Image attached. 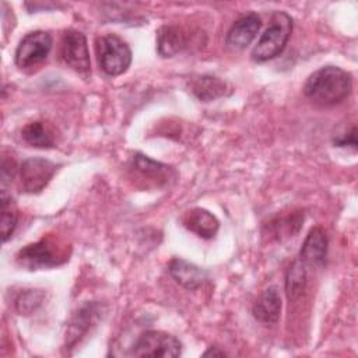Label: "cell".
Returning a JSON list of instances; mask_svg holds the SVG:
<instances>
[{"label": "cell", "instance_id": "obj_1", "mask_svg": "<svg viewBox=\"0 0 358 358\" xmlns=\"http://www.w3.org/2000/svg\"><path fill=\"white\" fill-rule=\"evenodd\" d=\"M352 90V77L337 66H323L313 71L305 85L303 94L312 102L322 106H331L343 102Z\"/></svg>", "mask_w": 358, "mask_h": 358}, {"label": "cell", "instance_id": "obj_16", "mask_svg": "<svg viewBox=\"0 0 358 358\" xmlns=\"http://www.w3.org/2000/svg\"><path fill=\"white\" fill-rule=\"evenodd\" d=\"M306 268L299 259L289 266L285 275V292L289 301H295L303 294L308 282Z\"/></svg>", "mask_w": 358, "mask_h": 358}, {"label": "cell", "instance_id": "obj_3", "mask_svg": "<svg viewBox=\"0 0 358 358\" xmlns=\"http://www.w3.org/2000/svg\"><path fill=\"white\" fill-rule=\"evenodd\" d=\"M98 63L108 76L123 74L131 63L130 46L117 35H102L95 42Z\"/></svg>", "mask_w": 358, "mask_h": 358}, {"label": "cell", "instance_id": "obj_15", "mask_svg": "<svg viewBox=\"0 0 358 358\" xmlns=\"http://www.w3.org/2000/svg\"><path fill=\"white\" fill-rule=\"evenodd\" d=\"M192 92L201 101H213L225 94L227 83L214 76H199L192 80Z\"/></svg>", "mask_w": 358, "mask_h": 358}, {"label": "cell", "instance_id": "obj_10", "mask_svg": "<svg viewBox=\"0 0 358 358\" xmlns=\"http://www.w3.org/2000/svg\"><path fill=\"white\" fill-rule=\"evenodd\" d=\"M327 235L320 227H315L306 235L301 252L299 260L306 267H323L327 257Z\"/></svg>", "mask_w": 358, "mask_h": 358}, {"label": "cell", "instance_id": "obj_9", "mask_svg": "<svg viewBox=\"0 0 358 358\" xmlns=\"http://www.w3.org/2000/svg\"><path fill=\"white\" fill-rule=\"evenodd\" d=\"M262 27V20L256 13H248L239 17L227 32L225 43L229 49L242 50L252 43Z\"/></svg>", "mask_w": 358, "mask_h": 358}, {"label": "cell", "instance_id": "obj_13", "mask_svg": "<svg viewBox=\"0 0 358 358\" xmlns=\"http://www.w3.org/2000/svg\"><path fill=\"white\" fill-rule=\"evenodd\" d=\"M169 274L173 280L186 289H197L207 280V273L199 266L185 260V259H173L169 263Z\"/></svg>", "mask_w": 358, "mask_h": 358}, {"label": "cell", "instance_id": "obj_12", "mask_svg": "<svg viewBox=\"0 0 358 358\" xmlns=\"http://www.w3.org/2000/svg\"><path fill=\"white\" fill-rule=\"evenodd\" d=\"M183 225L203 239H211L220 228V222L214 214L208 210L194 207L185 213L182 217Z\"/></svg>", "mask_w": 358, "mask_h": 358}, {"label": "cell", "instance_id": "obj_8", "mask_svg": "<svg viewBox=\"0 0 358 358\" xmlns=\"http://www.w3.org/2000/svg\"><path fill=\"white\" fill-rule=\"evenodd\" d=\"M60 55L64 63L77 73L87 74L90 71V52L87 38L83 32L67 29L63 34Z\"/></svg>", "mask_w": 358, "mask_h": 358}, {"label": "cell", "instance_id": "obj_11", "mask_svg": "<svg viewBox=\"0 0 358 358\" xmlns=\"http://www.w3.org/2000/svg\"><path fill=\"white\" fill-rule=\"evenodd\" d=\"M255 319L263 324H274L280 319L281 298L275 287L266 288L252 306Z\"/></svg>", "mask_w": 358, "mask_h": 358}, {"label": "cell", "instance_id": "obj_22", "mask_svg": "<svg viewBox=\"0 0 358 358\" xmlns=\"http://www.w3.org/2000/svg\"><path fill=\"white\" fill-rule=\"evenodd\" d=\"M14 175H15V164H14V161L13 159L11 161L3 159V164H1V182H3V185L7 180L13 179Z\"/></svg>", "mask_w": 358, "mask_h": 358}, {"label": "cell", "instance_id": "obj_6", "mask_svg": "<svg viewBox=\"0 0 358 358\" xmlns=\"http://www.w3.org/2000/svg\"><path fill=\"white\" fill-rule=\"evenodd\" d=\"M52 49V36L45 31L27 34L15 49V64L21 69L34 67L42 63Z\"/></svg>", "mask_w": 358, "mask_h": 358}, {"label": "cell", "instance_id": "obj_18", "mask_svg": "<svg viewBox=\"0 0 358 358\" xmlns=\"http://www.w3.org/2000/svg\"><path fill=\"white\" fill-rule=\"evenodd\" d=\"M15 227H17V213H15L14 206H13V199L3 189L1 190V235H3V242H7L11 238Z\"/></svg>", "mask_w": 358, "mask_h": 358}, {"label": "cell", "instance_id": "obj_19", "mask_svg": "<svg viewBox=\"0 0 358 358\" xmlns=\"http://www.w3.org/2000/svg\"><path fill=\"white\" fill-rule=\"evenodd\" d=\"M134 166L137 171L147 176H162V173L168 169L166 165H162L159 162H155L150 159L147 155L143 154H136L134 157Z\"/></svg>", "mask_w": 358, "mask_h": 358}, {"label": "cell", "instance_id": "obj_5", "mask_svg": "<svg viewBox=\"0 0 358 358\" xmlns=\"http://www.w3.org/2000/svg\"><path fill=\"white\" fill-rule=\"evenodd\" d=\"M180 352L182 344L175 336L161 330H148L137 338L130 355L173 358L179 357Z\"/></svg>", "mask_w": 358, "mask_h": 358}, {"label": "cell", "instance_id": "obj_2", "mask_svg": "<svg viewBox=\"0 0 358 358\" xmlns=\"http://www.w3.org/2000/svg\"><path fill=\"white\" fill-rule=\"evenodd\" d=\"M292 32V18L284 11H275L271 17L268 28L262 34L256 46L252 50V59L257 63H263L278 56Z\"/></svg>", "mask_w": 358, "mask_h": 358}, {"label": "cell", "instance_id": "obj_7", "mask_svg": "<svg viewBox=\"0 0 358 358\" xmlns=\"http://www.w3.org/2000/svg\"><path fill=\"white\" fill-rule=\"evenodd\" d=\"M57 166L55 162L32 157L27 158L20 166V180L24 192L39 193L50 182Z\"/></svg>", "mask_w": 358, "mask_h": 358}, {"label": "cell", "instance_id": "obj_4", "mask_svg": "<svg viewBox=\"0 0 358 358\" xmlns=\"http://www.w3.org/2000/svg\"><path fill=\"white\" fill-rule=\"evenodd\" d=\"M67 259L69 257L63 249L56 246V243L49 238L27 245L17 255V262L29 270L55 267L64 263Z\"/></svg>", "mask_w": 358, "mask_h": 358}, {"label": "cell", "instance_id": "obj_17", "mask_svg": "<svg viewBox=\"0 0 358 358\" xmlns=\"http://www.w3.org/2000/svg\"><path fill=\"white\" fill-rule=\"evenodd\" d=\"M21 137L27 144L36 148H50L55 144L50 130L46 127L43 122L39 120L28 123L21 130Z\"/></svg>", "mask_w": 358, "mask_h": 358}, {"label": "cell", "instance_id": "obj_23", "mask_svg": "<svg viewBox=\"0 0 358 358\" xmlns=\"http://www.w3.org/2000/svg\"><path fill=\"white\" fill-rule=\"evenodd\" d=\"M203 355L204 357H208V355H220V357H222V355H225V352L221 351V350H217V347H211Z\"/></svg>", "mask_w": 358, "mask_h": 358}, {"label": "cell", "instance_id": "obj_21", "mask_svg": "<svg viewBox=\"0 0 358 358\" xmlns=\"http://www.w3.org/2000/svg\"><path fill=\"white\" fill-rule=\"evenodd\" d=\"M355 133H357V130H355V127H352L350 133H344V134L336 137V138H334V144H336L337 147L351 145L352 148H355V147H357V134H355Z\"/></svg>", "mask_w": 358, "mask_h": 358}, {"label": "cell", "instance_id": "obj_14", "mask_svg": "<svg viewBox=\"0 0 358 358\" xmlns=\"http://www.w3.org/2000/svg\"><path fill=\"white\" fill-rule=\"evenodd\" d=\"M187 46V34L178 25H164L157 34V50L162 57H172Z\"/></svg>", "mask_w": 358, "mask_h": 358}, {"label": "cell", "instance_id": "obj_20", "mask_svg": "<svg viewBox=\"0 0 358 358\" xmlns=\"http://www.w3.org/2000/svg\"><path fill=\"white\" fill-rule=\"evenodd\" d=\"M41 303V296L35 291H28L17 299V309L21 313L32 312Z\"/></svg>", "mask_w": 358, "mask_h": 358}]
</instances>
